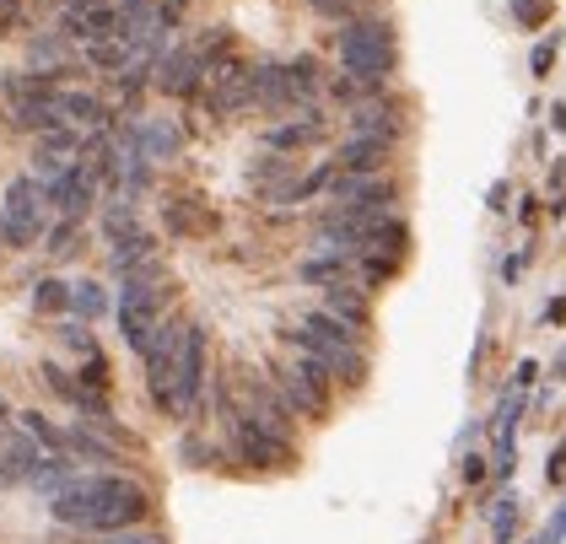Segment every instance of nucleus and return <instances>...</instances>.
Here are the masks:
<instances>
[{"label": "nucleus", "instance_id": "28", "mask_svg": "<svg viewBox=\"0 0 566 544\" xmlns=\"http://www.w3.org/2000/svg\"><path fill=\"white\" fill-rule=\"evenodd\" d=\"M163 227H168L174 238H195V232H211L217 216H211V210H189V206H163Z\"/></svg>", "mask_w": 566, "mask_h": 544}, {"label": "nucleus", "instance_id": "31", "mask_svg": "<svg viewBox=\"0 0 566 544\" xmlns=\"http://www.w3.org/2000/svg\"><path fill=\"white\" fill-rule=\"evenodd\" d=\"M178 459L189 463V469H217V463H221V448H217V442H206L200 431H189V437L178 442Z\"/></svg>", "mask_w": 566, "mask_h": 544}, {"label": "nucleus", "instance_id": "38", "mask_svg": "<svg viewBox=\"0 0 566 544\" xmlns=\"http://www.w3.org/2000/svg\"><path fill=\"white\" fill-rule=\"evenodd\" d=\"M22 22V0H0V39H11Z\"/></svg>", "mask_w": 566, "mask_h": 544}, {"label": "nucleus", "instance_id": "6", "mask_svg": "<svg viewBox=\"0 0 566 544\" xmlns=\"http://www.w3.org/2000/svg\"><path fill=\"white\" fill-rule=\"evenodd\" d=\"M206 367H211V335L200 324H184L174 356V420H195L206 399Z\"/></svg>", "mask_w": 566, "mask_h": 544}, {"label": "nucleus", "instance_id": "20", "mask_svg": "<svg viewBox=\"0 0 566 544\" xmlns=\"http://www.w3.org/2000/svg\"><path fill=\"white\" fill-rule=\"evenodd\" d=\"M65 453L76 463H125L119 448H114L108 437H97L92 426H71V431H65Z\"/></svg>", "mask_w": 566, "mask_h": 544}, {"label": "nucleus", "instance_id": "21", "mask_svg": "<svg viewBox=\"0 0 566 544\" xmlns=\"http://www.w3.org/2000/svg\"><path fill=\"white\" fill-rule=\"evenodd\" d=\"M405 270V259H389V253H350V275H361V286L367 292H378V286H389L394 275Z\"/></svg>", "mask_w": 566, "mask_h": 544}, {"label": "nucleus", "instance_id": "17", "mask_svg": "<svg viewBox=\"0 0 566 544\" xmlns=\"http://www.w3.org/2000/svg\"><path fill=\"white\" fill-rule=\"evenodd\" d=\"M151 253H157V238H151L140 221L119 227V232H108V270H114V275H125V270H135V264H146Z\"/></svg>", "mask_w": 566, "mask_h": 544}, {"label": "nucleus", "instance_id": "29", "mask_svg": "<svg viewBox=\"0 0 566 544\" xmlns=\"http://www.w3.org/2000/svg\"><path fill=\"white\" fill-rule=\"evenodd\" d=\"M292 367H297V377L313 388V399H318V405H335V373H329L324 362H313V356L297 351V356H292Z\"/></svg>", "mask_w": 566, "mask_h": 544}, {"label": "nucleus", "instance_id": "34", "mask_svg": "<svg viewBox=\"0 0 566 544\" xmlns=\"http://www.w3.org/2000/svg\"><path fill=\"white\" fill-rule=\"evenodd\" d=\"M76 383H82V388H97V394H108V383H114V373H108V356H103V351L82 356V367H76Z\"/></svg>", "mask_w": 566, "mask_h": 544}, {"label": "nucleus", "instance_id": "33", "mask_svg": "<svg viewBox=\"0 0 566 544\" xmlns=\"http://www.w3.org/2000/svg\"><path fill=\"white\" fill-rule=\"evenodd\" d=\"M60 345H65V351H71L76 362H82V356H92V351H97V339H92V324H87V318H71V324H60Z\"/></svg>", "mask_w": 566, "mask_h": 544}, {"label": "nucleus", "instance_id": "36", "mask_svg": "<svg viewBox=\"0 0 566 544\" xmlns=\"http://www.w3.org/2000/svg\"><path fill=\"white\" fill-rule=\"evenodd\" d=\"M507 512H502V517H496V544H513V529H518V502H513V496H507Z\"/></svg>", "mask_w": 566, "mask_h": 544}, {"label": "nucleus", "instance_id": "26", "mask_svg": "<svg viewBox=\"0 0 566 544\" xmlns=\"http://www.w3.org/2000/svg\"><path fill=\"white\" fill-rule=\"evenodd\" d=\"M33 313H49V318L71 313V281H60V275L33 281Z\"/></svg>", "mask_w": 566, "mask_h": 544}, {"label": "nucleus", "instance_id": "40", "mask_svg": "<svg viewBox=\"0 0 566 544\" xmlns=\"http://www.w3.org/2000/svg\"><path fill=\"white\" fill-rule=\"evenodd\" d=\"M551 65H556V43H539L534 49V71H551Z\"/></svg>", "mask_w": 566, "mask_h": 544}, {"label": "nucleus", "instance_id": "43", "mask_svg": "<svg viewBox=\"0 0 566 544\" xmlns=\"http://www.w3.org/2000/svg\"><path fill=\"white\" fill-rule=\"evenodd\" d=\"M0 426H11V405H6V394H0Z\"/></svg>", "mask_w": 566, "mask_h": 544}, {"label": "nucleus", "instance_id": "1", "mask_svg": "<svg viewBox=\"0 0 566 544\" xmlns=\"http://www.w3.org/2000/svg\"><path fill=\"white\" fill-rule=\"evenodd\" d=\"M49 517L71 534H114V529H135L151 517V491L125 469H97V474L76 469L49 496Z\"/></svg>", "mask_w": 566, "mask_h": 544}, {"label": "nucleus", "instance_id": "27", "mask_svg": "<svg viewBox=\"0 0 566 544\" xmlns=\"http://www.w3.org/2000/svg\"><path fill=\"white\" fill-rule=\"evenodd\" d=\"M108 307H114V302H108V286H103V281H76V286H71V313H76V318H103V313H108Z\"/></svg>", "mask_w": 566, "mask_h": 544}, {"label": "nucleus", "instance_id": "24", "mask_svg": "<svg viewBox=\"0 0 566 544\" xmlns=\"http://www.w3.org/2000/svg\"><path fill=\"white\" fill-rule=\"evenodd\" d=\"M11 420H17V431H28L44 453H65V431H60L44 410H22V416H11Z\"/></svg>", "mask_w": 566, "mask_h": 544}, {"label": "nucleus", "instance_id": "4", "mask_svg": "<svg viewBox=\"0 0 566 544\" xmlns=\"http://www.w3.org/2000/svg\"><path fill=\"white\" fill-rule=\"evenodd\" d=\"M49 227V206H44V184L33 172H17L0 195V243L6 249H39Z\"/></svg>", "mask_w": 566, "mask_h": 544}, {"label": "nucleus", "instance_id": "7", "mask_svg": "<svg viewBox=\"0 0 566 544\" xmlns=\"http://www.w3.org/2000/svg\"><path fill=\"white\" fill-rule=\"evenodd\" d=\"M281 339L292 345V351H303L313 362H324L335 383H346V388H361L367 383V345H335V339L313 335L307 324H281Z\"/></svg>", "mask_w": 566, "mask_h": 544}, {"label": "nucleus", "instance_id": "23", "mask_svg": "<svg viewBox=\"0 0 566 544\" xmlns=\"http://www.w3.org/2000/svg\"><path fill=\"white\" fill-rule=\"evenodd\" d=\"M130 60H135V43H125V39H97V43H87V60H82V65L103 71V76H119Z\"/></svg>", "mask_w": 566, "mask_h": 544}, {"label": "nucleus", "instance_id": "41", "mask_svg": "<svg viewBox=\"0 0 566 544\" xmlns=\"http://www.w3.org/2000/svg\"><path fill=\"white\" fill-rule=\"evenodd\" d=\"M545 485H562V448H556L551 463H545Z\"/></svg>", "mask_w": 566, "mask_h": 544}, {"label": "nucleus", "instance_id": "16", "mask_svg": "<svg viewBox=\"0 0 566 544\" xmlns=\"http://www.w3.org/2000/svg\"><path fill=\"white\" fill-rule=\"evenodd\" d=\"M243 410H254L264 426H275V431H286V437H292V420H297V416H292L286 394H281L270 377H260V373L243 377Z\"/></svg>", "mask_w": 566, "mask_h": 544}, {"label": "nucleus", "instance_id": "18", "mask_svg": "<svg viewBox=\"0 0 566 544\" xmlns=\"http://www.w3.org/2000/svg\"><path fill=\"white\" fill-rule=\"evenodd\" d=\"M270 383H275V388L286 394L292 416L313 420V426H324V416H329V405H318V399H313V388H307L303 377H297V367H292V362H275V367H270Z\"/></svg>", "mask_w": 566, "mask_h": 544}, {"label": "nucleus", "instance_id": "42", "mask_svg": "<svg viewBox=\"0 0 566 544\" xmlns=\"http://www.w3.org/2000/svg\"><path fill=\"white\" fill-rule=\"evenodd\" d=\"M65 6H76V11H82V6H119V0H65Z\"/></svg>", "mask_w": 566, "mask_h": 544}, {"label": "nucleus", "instance_id": "13", "mask_svg": "<svg viewBox=\"0 0 566 544\" xmlns=\"http://www.w3.org/2000/svg\"><path fill=\"white\" fill-rule=\"evenodd\" d=\"M394 157H399L394 140H378V135H346V140L335 146L329 168L335 172H389Z\"/></svg>", "mask_w": 566, "mask_h": 544}, {"label": "nucleus", "instance_id": "12", "mask_svg": "<svg viewBox=\"0 0 566 544\" xmlns=\"http://www.w3.org/2000/svg\"><path fill=\"white\" fill-rule=\"evenodd\" d=\"M318 307H324V313H335V318H340V324H346V329H356V335L367 339V329H373V292H367V286H356V281H329V286H318Z\"/></svg>", "mask_w": 566, "mask_h": 544}, {"label": "nucleus", "instance_id": "30", "mask_svg": "<svg viewBox=\"0 0 566 544\" xmlns=\"http://www.w3.org/2000/svg\"><path fill=\"white\" fill-rule=\"evenodd\" d=\"M281 71H286V82L297 86L307 103H318V86H324V76H318V60H313V54H292V60H281Z\"/></svg>", "mask_w": 566, "mask_h": 544}, {"label": "nucleus", "instance_id": "3", "mask_svg": "<svg viewBox=\"0 0 566 544\" xmlns=\"http://www.w3.org/2000/svg\"><path fill=\"white\" fill-rule=\"evenodd\" d=\"M221 420H227V431H232V453L249 463V469H260V474H286V469H297V448H292V437H286V431H275V426H264L254 410L232 405Z\"/></svg>", "mask_w": 566, "mask_h": 544}, {"label": "nucleus", "instance_id": "9", "mask_svg": "<svg viewBox=\"0 0 566 544\" xmlns=\"http://www.w3.org/2000/svg\"><path fill=\"white\" fill-rule=\"evenodd\" d=\"M97 189H103V184H97L82 163H65V168L44 184V206L54 210V216H65V221H87L92 210H97Z\"/></svg>", "mask_w": 566, "mask_h": 544}, {"label": "nucleus", "instance_id": "32", "mask_svg": "<svg viewBox=\"0 0 566 544\" xmlns=\"http://www.w3.org/2000/svg\"><path fill=\"white\" fill-rule=\"evenodd\" d=\"M76 544H168V534H151V529L135 523V529H114V534H76Z\"/></svg>", "mask_w": 566, "mask_h": 544}, {"label": "nucleus", "instance_id": "2", "mask_svg": "<svg viewBox=\"0 0 566 544\" xmlns=\"http://www.w3.org/2000/svg\"><path fill=\"white\" fill-rule=\"evenodd\" d=\"M335 71H346L350 82H361L367 92H384L399 71V33L384 17H350L335 28Z\"/></svg>", "mask_w": 566, "mask_h": 544}, {"label": "nucleus", "instance_id": "11", "mask_svg": "<svg viewBox=\"0 0 566 544\" xmlns=\"http://www.w3.org/2000/svg\"><path fill=\"white\" fill-rule=\"evenodd\" d=\"M125 140H130L135 151L157 168V163H178L184 157V125H174V119H130L125 125Z\"/></svg>", "mask_w": 566, "mask_h": 544}, {"label": "nucleus", "instance_id": "35", "mask_svg": "<svg viewBox=\"0 0 566 544\" xmlns=\"http://www.w3.org/2000/svg\"><path fill=\"white\" fill-rule=\"evenodd\" d=\"M307 11L340 28V22H350V17H356V0H307Z\"/></svg>", "mask_w": 566, "mask_h": 544}, {"label": "nucleus", "instance_id": "44", "mask_svg": "<svg viewBox=\"0 0 566 544\" xmlns=\"http://www.w3.org/2000/svg\"><path fill=\"white\" fill-rule=\"evenodd\" d=\"M39 6H65V0H39Z\"/></svg>", "mask_w": 566, "mask_h": 544}, {"label": "nucleus", "instance_id": "10", "mask_svg": "<svg viewBox=\"0 0 566 544\" xmlns=\"http://www.w3.org/2000/svg\"><path fill=\"white\" fill-rule=\"evenodd\" d=\"M151 86H157L163 97L195 103V97L206 92V65H200V54H195V49H168V54L151 65Z\"/></svg>", "mask_w": 566, "mask_h": 544}, {"label": "nucleus", "instance_id": "37", "mask_svg": "<svg viewBox=\"0 0 566 544\" xmlns=\"http://www.w3.org/2000/svg\"><path fill=\"white\" fill-rule=\"evenodd\" d=\"M513 17H518V22H528V28H534L539 17H551V0H518V6H513Z\"/></svg>", "mask_w": 566, "mask_h": 544}, {"label": "nucleus", "instance_id": "25", "mask_svg": "<svg viewBox=\"0 0 566 544\" xmlns=\"http://www.w3.org/2000/svg\"><path fill=\"white\" fill-rule=\"evenodd\" d=\"M297 324H307V329H313V335L335 339V345H367V339L356 335V329H346V324H340V318H335V313H324V307H318V302H313V307H303V318H297Z\"/></svg>", "mask_w": 566, "mask_h": 544}, {"label": "nucleus", "instance_id": "45", "mask_svg": "<svg viewBox=\"0 0 566 544\" xmlns=\"http://www.w3.org/2000/svg\"><path fill=\"white\" fill-rule=\"evenodd\" d=\"M0 253H6V243H0Z\"/></svg>", "mask_w": 566, "mask_h": 544}, {"label": "nucleus", "instance_id": "39", "mask_svg": "<svg viewBox=\"0 0 566 544\" xmlns=\"http://www.w3.org/2000/svg\"><path fill=\"white\" fill-rule=\"evenodd\" d=\"M459 474H464V485H480V480H485V459H475V453H470V459L459 463Z\"/></svg>", "mask_w": 566, "mask_h": 544}, {"label": "nucleus", "instance_id": "22", "mask_svg": "<svg viewBox=\"0 0 566 544\" xmlns=\"http://www.w3.org/2000/svg\"><path fill=\"white\" fill-rule=\"evenodd\" d=\"M39 243H44V253L54 259V264H71V259L82 253L87 238H82V221H65V216H60L54 227H44V238H39Z\"/></svg>", "mask_w": 566, "mask_h": 544}, {"label": "nucleus", "instance_id": "5", "mask_svg": "<svg viewBox=\"0 0 566 544\" xmlns=\"http://www.w3.org/2000/svg\"><path fill=\"white\" fill-rule=\"evenodd\" d=\"M184 313H163L157 324H151V335L146 345L135 351L140 356V367H146V394H151V405H163L168 416H174V356H178V339H184Z\"/></svg>", "mask_w": 566, "mask_h": 544}, {"label": "nucleus", "instance_id": "8", "mask_svg": "<svg viewBox=\"0 0 566 544\" xmlns=\"http://www.w3.org/2000/svg\"><path fill=\"white\" fill-rule=\"evenodd\" d=\"M346 129L350 135H378V140L405 146V140H410V103H405V97H394L389 86H384V92H373V97L350 103Z\"/></svg>", "mask_w": 566, "mask_h": 544}, {"label": "nucleus", "instance_id": "14", "mask_svg": "<svg viewBox=\"0 0 566 544\" xmlns=\"http://www.w3.org/2000/svg\"><path fill=\"white\" fill-rule=\"evenodd\" d=\"M329 140V119L318 114V108H303L297 119H281V125L264 129V146L270 151H281V157H297L307 146H324Z\"/></svg>", "mask_w": 566, "mask_h": 544}, {"label": "nucleus", "instance_id": "15", "mask_svg": "<svg viewBox=\"0 0 566 544\" xmlns=\"http://www.w3.org/2000/svg\"><path fill=\"white\" fill-rule=\"evenodd\" d=\"M39 463H44V448L28 431L0 426V485H28Z\"/></svg>", "mask_w": 566, "mask_h": 544}, {"label": "nucleus", "instance_id": "19", "mask_svg": "<svg viewBox=\"0 0 566 544\" xmlns=\"http://www.w3.org/2000/svg\"><path fill=\"white\" fill-rule=\"evenodd\" d=\"M350 275V253L340 249H313L297 264V281H307V286H329V281H346Z\"/></svg>", "mask_w": 566, "mask_h": 544}]
</instances>
